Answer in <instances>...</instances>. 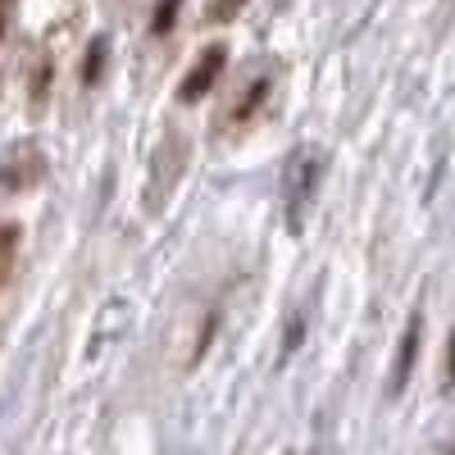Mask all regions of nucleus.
I'll use <instances>...</instances> for the list:
<instances>
[{
	"instance_id": "4",
	"label": "nucleus",
	"mask_w": 455,
	"mask_h": 455,
	"mask_svg": "<svg viewBox=\"0 0 455 455\" xmlns=\"http://www.w3.org/2000/svg\"><path fill=\"white\" fill-rule=\"evenodd\" d=\"M264 96H269V83L259 78V83H255V87H251V92H246V96L237 100V109H233V119H251V114H255V105H259Z\"/></svg>"
},
{
	"instance_id": "7",
	"label": "nucleus",
	"mask_w": 455,
	"mask_h": 455,
	"mask_svg": "<svg viewBox=\"0 0 455 455\" xmlns=\"http://www.w3.org/2000/svg\"><path fill=\"white\" fill-rule=\"evenodd\" d=\"M242 10V0H214V10H210V19H233Z\"/></svg>"
},
{
	"instance_id": "5",
	"label": "nucleus",
	"mask_w": 455,
	"mask_h": 455,
	"mask_svg": "<svg viewBox=\"0 0 455 455\" xmlns=\"http://www.w3.org/2000/svg\"><path fill=\"white\" fill-rule=\"evenodd\" d=\"M178 5H182V0H160L156 19H150V32H156V36H164V32L173 28V14H178Z\"/></svg>"
},
{
	"instance_id": "1",
	"label": "nucleus",
	"mask_w": 455,
	"mask_h": 455,
	"mask_svg": "<svg viewBox=\"0 0 455 455\" xmlns=\"http://www.w3.org/2000/svg\"><path fill=\"white\" fill-rule=\"evenodd\" d=\"M223 68H228V46H223V42L205 46V51L196 55L192 73H187V78H182V87H178V100L196 105L201 96H210V87H214V83L223 78Z\"/></svg>"
},
{
	"instance_id": "6",
	"label": "nucleus",
	"mask_w": 455,
	"mask_h": 455,
	"mask_svg": "<svg viewBox=\"0 0 455 455\" xmlns=\"http://www.w3.org/2000/svg\"><path fill=\"white\" fill-rule=\"evenodd\" d=\"M100 60H105V46L96 42V46H92V55H87V83H96V78H100Z\"/></svg>"
},
{
	"instance_id": "8",
	"label": "nucleus",
	"mask_w": 455,
	"mask_h": 455,
	"mask_svg": "<svg viewBox=\"0 0 455 455\" xmlns=\"http://www.w3.org/2000/svg\"><path fill=\"white\" fill-rule=\"evenodd\" d=\"M446 387H455V328H451V341H446Z\"/></svg>"
},
{
	"instance_id": "2",
	"label": "nucleus",
	"mask_w": 455,
	"mask_h": 455,
	"mask_svg": "<svg viewBox=\"0 0 455 455\" xmlns=\"http://www.w3.org/2000/svg\"><path fill=\"white\" fill-rule=\"evenodd\" d=\"M419 341H424V315L414 310V315H410V323H405V337H401V347H396L392 383H387V392H392V396H401V392H405L410 373H414V355H419Z\"/></svg>"
},
{
	"instance_id": "3",
	"label": "nucleus",
	"mask_w": 455,
	"mask_h": 455,
	"mask_svg": "<svg viewBox=\"0 0 455 455\" xmlns=\"http://www.w3.org/2000/svg\"><path fill=\"white\" fill-rule=\"evenodd\" d=\"M19 223H0V287L10 283V269H14V255H19Z\"/></svg>"
},
{
	"instance_id": "9",
	"label": "nucleus",
	"mask_w": 455,
	"mask_h": 455,
	"mask_svg": "<svg viewBox=\"0 0 455 455\" xmlns=\"http://www.w3.org/2000/svg\"><path fill=\"white\" fill-rule=\"evenodd\" d=\"M0 28H5V14H0Z\"/></svg>"
}]
</instances>
